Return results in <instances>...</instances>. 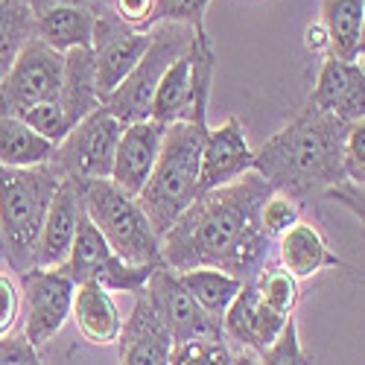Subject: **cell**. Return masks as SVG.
Returning a JSON list of instances; mask_svg holds the SVG:
<instances>
[{"label": "cell", "instance_id": "7402d4cb", "mask_svg": "<svg viewBox=\"0 0 365 365\" xmlns=\"http://www.w3.org/2000/svg\"><path fill=\"white\" fill-rule=\"evenodd\" d=\"M58 106L68 114L71 126H76L82 117L97 111L103 106L97 94L94 79V58L91 47H76L65 53V73H62V91H58Z\"/></svg>", "mask_w": 365, "mask_h": 365}, {"label": "cell", "instance_id": "52a82bcc", "mask_svg": "<svg viewBox=\"0 0 365 365\" xmlns=\"http://www.w3.org/2000/svg\"><path fill=\"white\" fill-rule=\"evenodd\" d=\"M120 135H123V123L106 106H100L68 132V138L53 149V158L47 164L58 178L71 181L108 178Z\"/></svg>", "mask_w": 365, "mask_h": 365}, {"label": "cell", "instance_id": "60d3db41", "mask_svg": "<svg viewBox=\"0 0 365 365\" xmlns=\"http://www.w3.org/2000/svg\"><path fill=\"white\" fill-rule=\"evenodd\" d=\"M94 4H103V0H94Z\"/></svg>", "mask_w": 365, "mask_h": 365}, {"label": "cell", "instance_id": "8d00e7d4", "mask_svg": "<svg viewBox=\"0 0 365 365\" xmlns=\"http://www.w3.org/2000/svg\"><path fill=\"white\" fill-rule=\"evenodd\" d=\"M0 365H44L38 351L24 339V333L0 339Z\"/></svg>", "mask_w": 365, "mask_h": 365}, {"label": "cell", "instance_id": "ab89813d", "mask_svg": "<svg viewBox=\"0 0 365 365\" xmlns=\"http://www.w3.org/2000/svg\"><path fill=\"white\" fill-rule=\"evenodd\" d=\"M231 365H260V359H257V354H255V351L240 348V351L234 354V362H231Z\"/></svg>", "mask_w": 365, "mask_h": 365}, {"label": "cell", "instance_id": "277c9868", "mask_svg": "<svg viewBox=\"0 0 365 365\" xmlns=\"http://www.w3.org/2000/svg\"><path fill=\"white\" fill-rule=\"evenodd\" d=\"M58 185L62 178L50 164L29 170L0 167V252L15 275L33 269L36 242Z\"/></svg>", "mask_w": 365, "mask_h": 365}, {"label": "cell", "instance_id": "ffe728a7", "mask_svg": "<svg viewBox=\"0 0 365 365\" xmlns=\"http://www.w3.org/2000/svg\"><path fill=\"white\" fill-rule=\"evenodd\" d=\"M71 316L91 345H117L123 333V316H120L111 292H106L97 284H79L73 292Z\"/></svg>", "mask_w": 365, "mask_h": 365}, {"label": "cell", "instance_id": "7a4b0ae2", "mask_svg": "<svg viewBox=\"0 0 365 365\" xmlns=\"http://www.w3.org/2000/svg\"><path fill=\"white\" fill-rule=\"evenodd\" d=\"M351 123L304 106L284 129L255 149L252 170L266 185L292 199L298 207L322 202L330 187L348 181L342 167V146Z\"/></svg>", "mask_w": 365, "mask_h": 365}, {"label": "cell", "instance_id": "8992f818", "mask_svg": "<svg viewBox=\"0 0 365 365\" xmlns=\"http://www.w3.org/2000/svg\"><path fill=\"white\" fill-rule=\"evenodd\" d=\"M193 29L181 24H155L152 26V41L143 53V58L135 65V71L120 82V88L111 97H106V108L120 120L123 126L138 123V120H149V103L152 94L164 76V71L175 62L178 56H185L193 44Z\"/></svg>", "mask_w": 365, "mask_h": 365}, {"label": "cell", "instance_id": "7c38bea8", "mask_svg": "<svg viewBox=\"0 0 365 365\" xmlns=\"http://www.w3.org/2000/svg\"><path fill=\"white\" fill-rule=\"evenodd\" d=\"M33 15V33L56 53L91 47L100 4L94 0H24Z\"/></svg>", "mask_w": 365, "mask_h": 365}, {"label": "cell", "instance_id": "f1b7e54d", "mask_svg": "<svg viewBox=\"0 0 365 365\" xmlns=\"http://www.w3.org/2000/svg\"><path fill=\"white\" fill-rule=\"evenodd\" d=\"M18 117H21L33 132H38L44 140H50L53 146L62 143V140L68 138V132L73 129V126H71V120H68V114L62 111V106H58V100L33 106V108L21 111Z\"/></svg>", "mask_w": 365, "mask_h": 365}, {"label": "cell", "instance_id": "74e56055", "mask_svg": "<svg viewBox=\"0 0 365 365\" xmlns=\"http://www.w3.org/2000/svg\"><path fill=\"white\" fill-rule=\"evenodd\" d=\"M322 202H339V205L351 207V214L359 217V220L365 214V207H362V185H354V181H342V185L330 187Z\"/></svg>", "mask_w": 365, "mask_h": 365}, {"label": "cell", "instance_id": "6da1fadb", "mask_svg": "<svg viewBox=\"0 0 365 365\" xmlns=\"http://www.w3.org/2000/svg\"><path fill=\"white\" fill-rule=\"evenodd\" d=\"M275 193L255 170L237 181L205 190L161 237V260L173 272L217 269L252 281L269 263L272 240L263 234L260 210Z\"/></svg>", "mask_w": 365, "mask_h": 365}, {"label": "cell", "instance_id": "44dd1931", "mask_svg": "<svg viewBox=\"0 0 365 365\" xmlns=\"http://www.w3.org/2000/svg\"><path fill=\"white\" fill-rule=\"evenodd\" d=\"M322 26L330 38L333 58H339V62H362L365 0H322Z\"/></svg>", "mask_w": 365, "mask_h": 365}, {"label": "cell", "instance_id": "e0dca14e", "mask_svg": "<svg viewBox=\"0 0 365 365\" xmlns=\"http://www.w3.org/2000/svg\"><path fill=\"white\" fill-rule=\"evenodd\" d=\"M79 210H82V196H79V181L62 178L47 217L36 242V255H33V269H58L73 246L76 237V222H79Z\"/></svg>", "mask_w": 365, "mask_h": 365}, {"label": "cell", "instance_id": "5b68a950", "mask_svg": "<svg viewBox=\"0 0 365 365\" xmlns=\"http://www.w3.org/2000/svg\"><path fill=\"white\" fill-rule=\"evenodd\" d=\"M82 207L100 228L111 252L132 266H161V237L149 225L138 199L123 193L111 178L79 181Z\"/></svg>", "mask_w": 365, "mask_h": 365}, {"label": "cell", "instance_id": "1f68e13d", "mask_svg": "<svg viewBox=\"0 0 365 365\" xmlns=\"http://www.w3.org/2000/svg\"><path fill=\"white\" fill-rule=\"evenodd\" d=\"M210 0H158L155 15H152V26L155 24H181L190 26L193 33H207L205 29V12Z\"/></svg>", "mask_w": 365, "mask_h": 365}, {"label": "cell", "instance_id": "3957f363", "mask_svg": "<svg viewBox=\"0 0 365 365\" xmlns=\"http://www.w3.org/2000/svg\"><path fill=\"white\" fill-rule=\"evenodd\" d=\"M207 129L210 126L173 123L164 132L158 161L138 196L140 210L158 237H164L170 225L199 196V164H202V143Z\"/></svg>", "mask_w": 365, "mask_h": 365}, {"label": "cell", "instance_id": "e575fe53", "mask_svg": "<svg viewBox=\"0 0 365 365\" xmlns=\"http://www.w3.org/2000/svg\"><path fill=\"white\" fill-rule=\"evenodd\" d=\"M342 167H345L348 181H354V185H362L365 181V120L351 123V129L345 135Z\"/></svg>", "mask_w": 365, "mask_h": 365}, {"label": "cell", "instance_id": "d590c367", "mask_svg": "<svg viewBox=\"0 0 365 365\" xmlns=\"http://www.w3.org/2000/svg\"><path fill=\"white\" fill-rule=\"evenodd\" d=\"M158 0H114L111 12L132 29H152V15H155Z\"/></svg>", "mask_w": 365, "mask_h": 365}, {"label": "cell", "instance_id": "4316f807", "mask_svg": "<svg viewBox=\"0 0 365 365\" xmlns=\"http://www.w3.org/2000/svg\"><path fill=\"white\" fill-rule=\"evenodd\" d=\"M257 298L278 316H295V307L301 304V281H295L281 263H263L260 272L252 278Z\"/></svg>", "mask_w": 365, "mask_h": 365}, {"label": "cell", "instance_id": "d6986e66", "mask_svg": "<svg viewBox=\"0 0 365 365\" xmlns=\"http://www.w3.org/2000/svg\"><path fill=\"white\" fill-rule=\"evenodd\" d=\"M278 263L295 281H307L327 269L345 266L313 222H295L284 237H278Z\"/></svg>", "mask_w": 365, "mask_h": 365}, {"label": "cell", "instance_id": "f35d334b", "mask_svg": "<svg viewBox=\"0 0 365 365\" xmlns=\"http://www.w3.org/2000/svg\"><path fill=\"white\" fill-rule=\"evenodd\" d=\"M304 47H307L310 56H319V58L330 56V38L324 33L322 21H316V24H310L307 29H304Z\"/></svg>", "mask_w": 365, "mask_h": 365}, {"label": "cell", "instance_id": "83f0119b", "mask_svg": "<svg viewBox=\"0 0 365 365\" xmlns=\"http://www.w3.org/2000/svg\"><path fill=\"white\" fill-rule=\"evenodd\" d=\"M33 36V15L24 0H0V79Z\"/></svg>", "mask_w": 365, "mask_h": 365}, {"label": "cell", "instance_id": "5bb4252c", "mask_svg": "<svg viewBox=\"0 0 365 365\" xmlns=\"http://www.w3.org/2000/svg\"><path fill=\"white\" fill-rule=\"evenodd\" d=\"M307 106H313L316 111L339 117L345 123H359V120H365L362 62H339V58H333V56H324Z\"/></svg>", "mask_w": 365, "mask_h": 365}, {"label": "cell", "instance_id": "4fadbf2b", "mask_svg": "<svg viewBox=\"0 0 365 365\" xmlns=\"http://www.w3.org/2000/svg\"><path fill=\"white\" fill-rule=\"evenodd\" d=\"M255 164V149L249 146L240 117H228L220 129H207L199 164V193L231 185Z\"/></svg>", "mask_w": 365, "mask_h": 365}, {"label": "cell", "instance_id": "d6a6232c", "mask_svg": "<svg viewBox=\"0 0 365 365\" xmlns=\"http://www.w3.org/2000/svg\"><path fill=\"white\" fill-rule=\"evenodd\" d=\"M295 222H301V207H298L292 199L281 196V193H272V196L266 199L263 210H260L263 234H266L269 240H278V237H284Z\"/></svg>", "mask_w": 365, "mask_h": 365}, {"label": "cell", "instance_id": "9a60e30c", "mask_svg": "<svg viewBox=\"0 0 365 365\" xmlns=\"http://www.w3.org/2000/svg\"><path fill=\"white\" fill-rule=\"evenodd\" d=\"M164 132L167 126L155 123V120H138V123L123 126V135H120L117 152H114L111 175H108L123 193L135 199L140 196L143 185L152 175V167L158 161Z\"/></svg>", "mask_w": 365, "mask_h": 365}, {"label": "cell", "instance_id": "484cf974", "mask_svg": "<svg viewBox=\"0 0 365 365\" xmlns=\"http://www.w3.org/2000/svg\"><path fill=\"white\" fill-rule=\"evenodd\" d=\"M185 289L196 298L199 307L222 324V316L228 310V304L237 298L242 281L228 275V272H217V269H190V272H178Z\"/></svg>", "mask_w": 365, "mask_h": 365}, {"label": "cell", "instance_id": "ac0fdd59", "mask_svg": "<svg viewBox=\"0 0 365 365\" xmlns=\"http://www.w3.org/2000/svg\"><path fill=\"white\" fill-rule=\"evenodd\" d=\"M120 365H170L173 339L164 324L155 319L143 289L135 295L132 316L123 322V333L117 339Z\"/></svg>", "mask_w": 365, "mask_h": 365}, {"label": "cell", "instance_id": "f546056e", "mask_svg": "<svg viewBox=\"0 0 365 365\" xmlns=\"http://www.w3.org/2000/svg\"><path fill=\"white\" fill-rule=\"evenodd\" d=\"M260 365H313V356L304 351V342L298 336V324L295 319H289L284 324V330L278 333V339L269 348H263L257 354Z\"/></svg>", "mask_w": 365, "mask_h": 365}, {"label": "cell", "instance_id": "cb8c5ba5", "mask_svg": "<svg viewBox=\"0 0 365 365\" xmlns=\"http://www.w3.org/2000/svg\"><path fill=\"white\" fill-rule=\"evenodd\" d=\"M114 257L111 246L106 242V237L100 234V228L91 222V217L85 214V207L79 210V222H76V237H73V246H71V255L68 260L58 266L65 278H71L76 287L79 284H91L100 269Z\"/></svg>", "mask_w": 365, "mask_h": 365}, {"label": "cell", "instance_id": "4dcf8cb0", "mask_svg": "<svg viewBox=\"0 0 365 365\" xmlns=\"http://www.w3.org/2000/svg\"><path fill=\"white\" fill-rule=\"evenodd\" d=\"M234 351L225 339H207V342H181L173 345L170 365H231Z\"/></svg>", "mask_w": 365, "mask_h": 365}, {"label": "cell", "instance_id": "2e32d148", "mask_svg": "<svg viewBox=\"0 0 365 365\" xmlns=\"http://www.w3.org/2000/svg\"><path fill=\"white\" fill-rule=\"evenodd\" d=\"M289 319L278 316L275 310H269L266 304L257 298L255 284L242 281L237 298L228 304V310L222 316V339L237 345V351L246 348V351L260 354L263 348H269L278 339V333L284 330V324Z\"/></svg>", "mask_w": 365, "mask_h": 365}, {"label": "cell", "instance_id": "d4e9b609", "mask_svg": "<svg viewBox=\"0 0 365 365\" xmlns=\"http://www.w3.org/2000/svg\"><path fill=\"white\" fill-rule=\"evenodd\" d=\"M53 143L33 132L21 117L0 114V167L29 170L53 158Z\"/></svg>", "mask_w": 365, "mask_h": 365}, {"label": "cell", "instance_id": "603a6c76", "mask_svg": "<svg viewBox=\"0 0 365 365\" xmlns=\"http://www.w3.org/2000/svg\"><path fill=\"white\" fill-rule=\"evenodd\" d=\"M190 106H193V71H190V50H187L164 71L149 103V120H155L161 126L187 123Z\"/></svg>", "mask_w": 365, "mask_h": 365}, {"label": "cell", "instance_id": "836d02e7", "mask_svg": "<svg viewBox=\"0 0 365 365\" xmlns=\"http://www.w3.org/2000/svg\"><path fill=\"white\" fill-rule=\"evenodd\" d=\"M24 319V295L15 272H0V339L12 336Z\"/></svg>", "mask_w": 365, "mask_h": 365}, {"label": "cell", "instance_id": "30bf717a", "mask_svg": "<svg viewBox=\"0 0 365 365\" xmlns=\"http://www.w3.org/2000/svg\"><path fill=\"white\" fill-rule=\"evenodd\" d=\"M149 41H152V29H132L111 12V6L100 4L97 24H94V41H91V58H94L97 94L103 103L135 71Z\"/></svg>", "mask_w": 365, "mask_h": 365}, {"label": "cell", "instance_id": "8fae6325", "mask_svg": "<svg viewBox=\"0 0 365 365\" xmlns=\"http://www.w3.org/2000/svg\"><path fill=\"white\" fill-rule=\"evenodd\" d=\"M24 295V339L41 351L71 316L76 284L58 269H26L18 275Z\"/></svg>", "mask_w": 365, "mask_h": 365}, {"label": "cell", "instance_id": "ba28073f", "mask_svg": "<svg viewBox=\"0 0 365 365\" xmlns=\"http://www.w3.org/2000/svg\"><path fill=\"white\" fill-rule=\"evenodd\" d=\"M65 73V53H56L36 36L24 44L6 76L0 79V114L18 117L21 111L58 100Z\"/></svg>", "mask_w": 365, "mask_h": 365}, {"label": "cell", "instance_id": "9c48e42d", "mask_svg": "<svg viewBox=\"0 0 365 365\" xmlns=\"http://www.w3.org/2000/svg\"><path fill=\"white\" fill-rule=\"evenodd\" d=\"M143 295L149 301L155 319L164 324L167 336L173 339V345L181 342H207V339H222V324L210 319L196 298L185 289L178 272L158 266L149 275Z\"/></svg>", "mask_w": 365, "mask_h": 365}]
</instances>
